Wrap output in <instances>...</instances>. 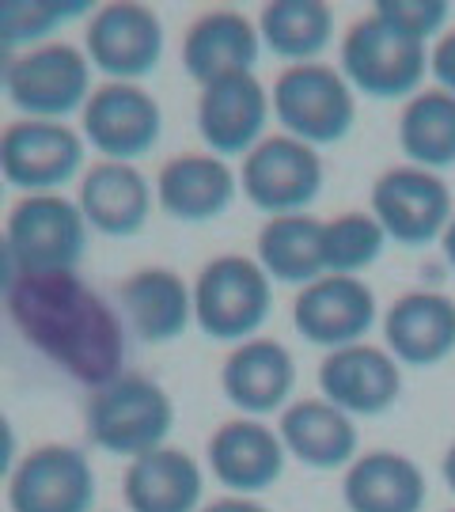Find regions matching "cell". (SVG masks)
<instances>
[{"label": "cell", "instance_id": "9a60e30c", "mask_svg": "<svg viewBox=\"0 0 455 512\" xmlns=\"http://www.w3.org/2000/svg\"><path fill=\"white\" fill-rule=\"evenodd\" d=\"M270 114V92L255 73L224 76L198 95V133L205 148L220 160L247 156L258 141H266Z\"/></svg>", "mask_w": 455, "mask_h": 512}, {"label": "cell", "instance_id": "277c9868", "mask_svg": "<svg viewBox=\"0 0 455 512\" xmlns=\"http://www.w3.org/2000/svg\"><path fill=\"white\" fill-rule=\"evenodd\" d=\"M270 103L281 129L311 148L338 145L357 126V92L349 88L342 69L323 61L289 65L277 73Z\"/></svg>", "mask_w": 455, "mask_h": 512}, {"label": "cell", "instance_id": "d590c367", "mask_svg": "<svg viewBox=\"0 0 455 512\" xmlns=\"http://www.w3.org/2000/svg\"><path fill=\"white\" fill-rule=\"evenodd\" d=\"M201 512H270V509L258 505L255 497H217V501H209Z\"/></svg>", "mask_w": 455, "mask_h": 512}, {"label": "cell", "instance_id": "ac0fdd59", "mask_svg": "<svg viewBox=\"0 0 455 512\" xmlns=\"http://www.w3.org/2000/svg\"><path fill=\"white\" fill-rule=\"evenodd\" d=\"M258 54V23L236 8H209L182 35V69L198 88H209L224 76L255 73Z\"/></svg>", "mask_w": 455, "mask_h": 512}, {"label": "cell", "instance_id": "7a4b0ae2", "mask_svg": "<svg viewBox=\"0 0 455 512\" xmlns=\"http://www.w3.org/2000/svg\"><path fill=\"white\" fill-rule=\"evenodd\" d=\"M175 429V403L164 384L145 372H122L118 380L95 387L84 406V433L107 456L141 459L164 448Z\"/></svg>", "mask_w": 455, "mask_h": 512}, {"label": "cell", "instance_id": "8d00e7d4", "mask_svg": "<svg viewBox=\"0 0 455 512\" xmlns=\"http://www.w3.org/2000/svg\"><path fill=\"white\" fill-rule=\"evenodd\" d=\"M19 54L0 38V95H8V84H12V69H16Z\"/></svg>", "mask_w": 455, "mask_h": 512}, {"label": "cell", "instance_id": "f1b7e54d", "mask_svg": "<svg viewBox=\"0 0 455 512\" xmlns=\"http://www.w3.org/2000/svg\"><path fill=\"white\" fill-rule=\"evenodd\" d=\"M399 148L414 167L448 171L455 167V95L444 88H425L402 103Z\"/></svg>", "mask_w": 455, "mask_h": 512}, {"label": "cell", "instance_id": "d6a6232c", "mask_svg": "<svg viewBox=\"0 0 455 512\" xmlns=\"http://www.w3.org/2000/svg\"><path fill=\"white\" fill-rule=\"evenodd\" d=\"M429 76L437 80V88L455 95V27L437 38V46L429 54Z\"/></svg>", "mask_w": 455, "mask_h": 512}, {"label": "cell", "instance_id": "5bb4252c", "mask_svg": "<svg viewBox=\"0 0 455 512\" xmlns=\"http://www.w3.org/2000/svg\"><path fill=\"white\" fill-rule=\"evenodd\" d=\"M99 482L88 456L73 444H38L8 478L12 512H91Z\"/></svg>", "mask_w": 455, "mask_h": 512}, {"label": "cell", "instance_id": "d4e9b609", "mask_svg": "<svg viewBox=\"0 0 455 512\" xmlns=\"http://www.w3.org/2000/svg\"><path fill=\"white\" fill-rule=\"evenodd\" d=\"M342 497L349 512H421L429 486L414 459L380 448L349 463L342 478Z\"/></svg>", "mask_w": 455, "mask_h": 512}, {"label": "cell", "instance_id": "60d3db41", "mask_svg": "<svg viewBox=\"0 0 455 512\" xmlns=\"http://www.w3.org/2000/svg\"><path fill=\"white\" fill-rule=\"evenodd\" d=\"M452 512H455V509H452Z\"/></svg>", "mask_w": 455, "mask_h": 512}, {"label": "cell", "instance_id": "4fadbf2b", "mask_svg": "<svg viewBox=\"0 0 455 512\" xmlns=\"http://www.w3.org/2000/svg\"><path fill=\"white\" fill-rule=\"evenodd\" d=\"M376 293L361 277L323 274L304 285L292 300V327L308 342L334 353V349L357 346L376 327Z\"/></svg>", "mask_w": 455, "mask_h": 512}, {"label": "cell", "instance_id": "ab89813d", "mask_svg": "<svg viewBox=\"0 0 455 512\" xmlns=\"http://www.w3.org/2000/svg\"><path fill=\"white\" fill-rule=\"evenodd\" d=\"M4 186L8 183H4V175H0V205H4Z\"/></svg>", "mask_w": 455, "mask_h": 512}, {"label": "cell", "instance_id": "484cf974", "mask_svg": "<svg viewBox=\"0 0 455 512\" xmlns=\"http://www.w3.org/2000/svg\"><path fill=\"white\" fill-rule=\"evenodd\" d=\"M205 478L194 456L179 448H156L133 459L122 475V497L129 512H201Z\"/></svg>", "mask_w": 455, "mask_h": 512}, {"label": "cell", "instance_id": "5b68a950", "mask_svg": "<svg viewBox=\"0 0 455 512\" xmlns=\"http://www.w3.org/2000/svg\"><path fill=\"white\" fill-rule=\"evenodd\" d=\"M338 69L349 80L353 92L368 99H414L421 92V80L429 76V50L425 42H414L391 23H383L376 12L361 16L342 35Z\"/></svg>", "mask_w": 455, "mask_h": 512}, {"label": "cell", "instance_id": "8fae6325", "mask_svg": "<svg viewBox=\"0 0 455 512\" xmlns=\"http://www.w3.org/2000/svg\"><path fill=\"white\" fill-rule=\"evenodd\" d=\"M372 217L380 220L387 239L402 247H429L433 239H444L452 224V190L437 171L414 164L387 167L372 183Z\"/></svg>", "mask_w": 455, "mask_h": 512}, {"label": "cell", "instance_id": "4dcf8cb0", "mask_svg": "<svg viewBox=\"0 0 455 512\" xmlns=\"http://www.w3.org/2000/svg\"><path fill=\"white\" fill-rule=\"evenodd\" d=\"M88 12H95L91 0H0V38L16 54H27L46 46L65 23Z\"/></svg>", "mask_w": 455, "mask_h": 512}, {"label": "cell", "instance_id": "e575fe53", "mask_svg": "<svg viewBox=\"0 0 455 512\" xmlns=\"http://www.w3.org/2000/svg\"><path fill=\"white\" fill-rule=\"evenodd\" d=\"M16 281H19L16 255H12V247H8V236L0 232V300H8V293L16 289Z\"/></svg>", "mask_w": 455, "mask_h": 512}, {"label": "cell", "instance_id": "44dd1931", "mask_svg": "<svg viewBox=\"0 0 455 512\" xmlns=\"http://www.w3.org/2000/svg\"><path fill=\"white\" fill-rule=\"evenodd\" d=\"M292 387H296V361L277 338L239 342L220 365V391L236 410H243V418H266L285 410Z\"/></svg>", "mask_w": 455, "mask_h": 512}, {"label": "cell", "instance_id": "836d02e7", "mask_svg": "<svg viewBox=\"0 0 455 512\" xmlns=\"http://www.w3.org/2000/svg\"><path fill=\"white\" fill-rule=\"evenodd\" d=\"M12 471H16V429H12L8 414L0 410V482L12 478Z\"/></svg>", "mask_w": 455, "mask_h": 512}, {"label": "cell", "instance_id": "30bf717a", "mask_svg": "<svg viewBox=\"0 0 455 512\" xmlns=\"http://www.w3.org/2000/svg\"><path fill=\"white\" fill-rule=\"evenodd\" d=\"M88 141L69 122L19 118L0 129V175L23 194H57L84 171Z\"/></svg>", "mask_w": 455, "mask_h": 512}, {"label": "cell", "instance_id": "2e32d148", "mask_svg": "<svg viewBox=\"0 0 455 512\" xmlns=\"http://www.w3.org/2000/svg\"><path fill=\"white\" fill-rule=\"evenodd\" d=\"M319 391L349 418H380L402 395V368L383 346L334 349L319 365Z\"/></svg>", "mask_w": 455, "mask_h": 512}, {"label": "cell", "instance_id": "8992f818", "mask_svg": "<svg viewBox=\"0 0 455 512\" xmlns=\"http://www.w3.org/2000/svg\"><path fill=\"white\" fill-rule=\"evenodd\" d=\"M88 220L65 194H23L4 224L19 274H69L88 251Z\"/></svg>", "mask_w": 455, "mask_h": 512}, {"label": "cell", "instance_id": "83f0119b", "mask_svg": "<svg viewBox=\"0 0 455 512\" xmlns=\"http://www.w3.org/2000/svg\"><path fill=\"white\" fill-rule=\"evenodd\" d=\"M258 35L270 54L308 65L334 42V8L327 0H270L258 12Z\"/></svg>", "mask_w": 455, "mask_h": 512}, {"label": "cell", "instance_id": "f35d334b", "mask_svg": "<svg viewBox=\"0 0 455 512\" xmlns=\"http://www.w3.org/2000/svg\"><path fill=\"white\" fill-rule=\"evenodd\" d=\"M444 258H448V266L455 270V217H452V224H448V232H444Z\"/></svg>", "mask_w": 455, "mask_h": 512}, {"label": "cell", "instance_id": "603a6c76", "mask_svg": "<svg viewBox=\"0 0 455 512\" xmlns=\"http://www.w3.org/2000/svg\"><path fill=\"white\" fill-rule=\"evenodd\" d=\"M129 334L145 346H167L194 323V285L167 266H145L129 274L118 289Z\"/></svg>", "mask_w": 455, "mask_h": 512}, {"label": "cell", "instance_id": "f546056e", "mask_svg": "<svg viewBox=\"0 0 455 512\" xmlns=\"http://www.w3.org/2000/svg\"><path fill=\"white\" fill-rule=\"evenodd\" d=\"M387 247V232L380 220L364 209H349L323 220V262L327 274L361 277L368 266H376Z\"/></svg>", "mask_w": 455, "mask_h": 512}, {"label": "cell", "instance_id": "ffe728a7", "mask_svg": "<svg viewBox=\"0 0 455 512\" xmlns=\"http://www.w3.org/2000/svg\"><path fill=\"white\" fill-rule=\"evenodd\" d=\"M383 349L399 365L433 368L455 353V300L437 289H410L383 315Z\"/></svg>", "mask_w": 455, "mask_h": 512}, {"label": "cell", "instance_id": "74e56055", "mask_svg": "<svg viewBox=\"0 0 455 512\" xmlns=\"http://www.w3.org/2000/svg\"><path fill=\"white\" fill-rule=\"evenodd\" d=\"M440 471H444V482H448V490L455 494V444L444 452V463H440Z\"/></svg>", "mask_w": 455, "mask_h": 512}, {"label": "cell", "instance_id": "52a82bcc", "mask_svg": "<svg viewBox=\"0 0 455 512\" xmlns=\"http://www.w3.org/2000/svg\"><path fill=\"white\" fill-rule=\"evenodd\" d=\"M84 54L114 84H141L164 61V19L141 0L99 4L84 31Z\"/></svg>", "mask_w": 455, "mask_h": 512}, {"label": "cell", "instance_id": "3957f363", "mask_svg": "<svg viewBox=\"0 0 455 512\" xmlns=\"http://www.w3.org/2000/svg\"><path fill=\"white\" fill-rule=\"evenodd\" d=\"M273 311V281L247 255H217L194 277V323L213 342H251Z\"/></svg>", "mask_w": 455, "mask_h": 512}, {"label": "cell", "instance_id": "7c38bea8", "mask_svg": "<svg viewBox=\"0 0 455 512\" xmlns=\"http://www.w3.org/2000/svg\"><path fill=\"white\" fill-rule=\"evenodd\" d=\"M164 110L141 84H99L80 114V137L110 164H137L160 145Z\"/></svg>", "mask_w": 455, "mask_h": 512}, {"label": "cell", "instance_id": "6da1fadb", "mask_svg": "<svg viewBox=\"0 0 455 512\" xmlns=\"http://www.w3.org/2000/svg\"><path fill=\"white\" fill-rule=\"evenodd\" d=\"M4 304L19 338L88 391L129 372V327L122 311L110 308L76 270L19 274Z\"/></svg>", "mask_w": 455, "mask_h": 512}, {"label": "cell", "instance_id": "1f68e13d", "mask_svg": "<svg viewBox=\"0 0 455 512\" xmlns=\"http://www.w3.org/2000/svg\"><path fill=\"white\" fill-rule=\"evenodd\" d=\"M372 12L391 23L395 31H402L414 42H429V38L444 35V23L452 16L448 0H376Z\"/></svg>", "mask_w": 455, "mask_h": 512}, {"label": "cell", "instance_id": "4316f807", "mask_svg": "<svg viewBox=\"0 0 455 512\" xmlns=\"http://www.w3.org/2000/svg\"><path fill=\"white\" fill-rule=\"evenodd\" d=\"M255 258L273 285L304 289L327 274L323 262V220L311 213L270 217L255 239Z\"/></svg>", "mask_w": 455, "mask_h": 512}, {"label": "cell", "instance_id": "e0dca14e", "mask_svg": "<svg viewBox=\"0 0 455 512\" xmlns=\"http://www.w3.org/2000/svg\"><path fill=\"white\" fill-rule=\"evenodd\" d=\"M205 459H209L213 478L228 494L255 497L277 486V478L285 475L289 452L277 437V429H270L266 421L232 418L213 429Z\"/></svg>", "mask_w": 455, "mask_h": 512}, {"label": "cell", "instance_id": "d6986e66", "mask_svg": "<svg viewBox=\"0 0 455 512\" xmlns=\"http://www.w3.org/2000/svg\"><path fill=\"white\" fill-rule=\"evenodd\" d=\"M156 202V186L145 179L137 164H110L99 160L80 175L76 205L91 232L107 239H133L145 232Z\"/></svg>", "mask_w": 455, "mask_h": 512}, {"label": "cell", "instance_id": "cb8c5ba5", "mask_svg": "<svg viewBox=\"0 0 455 512\" xmlns=\"http://www.w3.org/2000/svg\"><path fill=\"white\" fill-rule=\"evenodd\" d=\"M277 437L308 471H338L357 459V425L327 399H300L281 410Z\"/></svg>", "mask_w": 455, "mask_h": 512}, {"label": "cell", "instance_id": "ba28073f", "mask_svg": "<svg viewBox=\"0 0 455 512\" xmlns=\"http://www.w3.org/2000/svg\"><path fill=\"white\" fill-rule=\"evenodd\" d=\"M323 183L327 171L319 148L304 145L289 133H270L266 141H258L239 167V190L266 217L308 213V205L323 194Z\"/></svg>", "mask_w": 455, "mask_h": 512}, {"label": "cell", "instance_id": "9c48e42d", "mask_svg": "<svg viewBox=\"0 0 455 512\" xmlns=\"http://www.w3.org/2000/svg\"><path fill=\"white\" fill-rule=\"evenodd\" d=\"M91 61L73 42H46L38 50L19 54L8 84V103L23 118L38 122H69L84 114L91 99Z\"/></svg>", "mask_w": 455, "mask_h": 512}, {"label": "cell", "instance_id": "7402d4cb", "mask_svg": "<svg viewBox=\"0 0 455 512\" xmlns=\"http://www.w3.org/2000/svg\"><path fill=\"white\" fill-rule=\"evenodd\" d=\"M236 171L213 152L171 156L156 175V205L179 224H209L236 202Z\"/></svg>", "mask_w": 455, "mask_h": 512}]
</instances>
